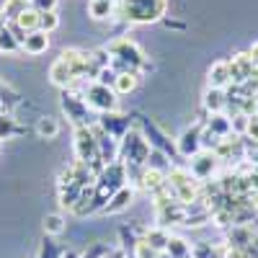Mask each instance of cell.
Returning <instances> with one entry per match:
<instances>
[{
    "instance_id": "cell-46",
    "label": "cell",
    "mask_w": 258,
    "mask_h": 258,
    "mask_svg": "<svg viewBox=\"0 0 258 258\" xmlns=\"http://www.w3.org/2000/svg\"><path fill=\"white\" fill-rule=\"evenodd\" d=\"M114 3H116V0H114Z\"/></svg>"
},
{
    "instance_id": "cell-34",
    "label": "cell",
    "mask_w": 258,
    "mask_h": 258,
    "mask_svg": "<svg viewBox=\"0 0 258 258\" xmlns=\"http://www.w3.org/2000/svg\"><path fill=\"white\" fill-rule=\"evenodd\" d=\"M62 255V248L49 238V235H47V238L44 240H41V245H39V253H36V258H59Z\"/></svg>"
},
{
    "instance_id": "cell-32",
    "label": "cell",
    "mask_w": 258,
    "mask_h": 258,
    "mask_svg": "<svg viewBox=\"0 0 258 258\" xmlns=\"http://www.w3.org/2000/svg\"><path fill=\"white\" fill-rule=\"evenodd\" d=\"M41 225H44V235H49V238L64 232V217H62V214H47Z\"/></svg>"
},
{
    "instance_id": "cell-18",
    "label": "cell",
    "mask_w": 258,
    "mask_h": 258,
    "mask_svg": "<svg viewBox=\"0 0 258 258\" xmlns=\"http://www.w3.org/2000/svg\"><path fill=\"white\" fill-rule=\"evenodd\" d=\"M165 176H168V173H163V170L145 168V170H142V178H140V183H137V186H140L142 191H147L150 197H153L155 191H160V188L165 186Z\"/></svg>"
},
{
    "instance_id": "cell-4",
    "label": "cell",
    "mask_w": 258,
    "mask_h": 258,
    "mask_svg": "<svg viewBox=\"0 0 258 258\" xmlns=\"http://www.w3.org/2000/svg\"><path fill=\"white\" fill-rule=\"evenodd\" d=\"M150 142L142 137V132L137 126H132L129 132L119 140V160L124 165H140L147 168V158H150Z\"/></svg>"
},
{
    "instance_id": "cell-9",
    "label": "cell",
    "mask_w": 258,
    "mask_h": 258,
    "mask_svg": "<svg viewBox=\"0 0 258 258\" xmlns=\"http://www.w3.org/2000/svg\"><path fill=\"white\" fill-rule=\"evenodd\" d=\"M202 126H204V121H197L194 126L183 129L181 137L176 140V150H178L181 158H188L191 160L197 153H202Z\"/></svg>"
},
{
    "instance_id": "cell-33",
    "label": "cell",
    "mask_w": 258,
    "mask_h": 258,
    "mask_svg": "<svg viewBox=\"0 0 258 258\" xmlns=\"http://www.w3.org/2000/svg\"><path fill=\"white\" fill-rule=\"evenodd\" d=\"M18 132H21V129H18L16 119L11 114H0V140H8V137H13Z\"/></svg>"
},
{
    "instance_id": "cell-43",
    "label": "cell",
    "mask_w": 258,
    "mask_h": 258,
    "mask_svg": "<svg viewBox=\"0 0 258 258\" xmlns=\"http://www.w3.org/2000/svg\"><path fill=\"white\" fill-rule=\"evenodd\" d=\"M6 24H8V21H6V16H3V11H0V29H3Z\"/></svg>"
},
{
    "instance_id": "cell-21",
    "label": "cell",
    "mask_w": 258,
    "mask_h": 258,
    "mask_svg": "<svg viewBox=\"0 0 258 258\" xmlns=\"http://www.w3.org/2000/svg\"><path fill=\"white\" fill-rule=\"evenodd\" d=\"M116 13L114 0H88V16L93 21H111Z\"/></svg>"
},
{
    "instance_id": "cell-16",
    "label": "cell",
    "mask_w": 258,
    "mask_h": 258,
    "mask_svg": "<svg viewBox=\"0 0 258 258\" xmlns=\"http://www.w3.org/2000/svg\"><path fill=\"white\" fill-rule=\"evenodd\" d=\"M225 245L227 248H248L253 243V227L250 225H232L227 232H225Z\"/></svg>"
},
{
    "instance_id": "cell-41",
    "label": "cell",
    "mask_w": 258,
    "mask_h": 258,
    "mask_svg": "<svg viewBox=\"0 0 258 258\" xmlns=\"http://www.w3.org/2000/svg\"><path fill=\"white\" fill-rule=\"evenodd\" d=\"M243 199H245V204H248V209H253V212H258V188H250L248 194H243Z\"/></svg>"
},
{
    "instance_id": "cell-24",
    "label": "cell",
    "mask_w": 258,
    "mask_h": 258,
    "mask_svg": "<svg viewBox=\"0 0 258 258\" xmlns=\"http://www.w3.org/2000/svg\"><path fill=\"white\" fill-rule=\"evenodd\" d=\"M204 126L209 129V132H214L220 140L230 137L232 135V126H230V116L222 111V114H209V119L204 121Z\"/></svg>"
},
{
    "instance_id": "cell-40",
    "label": "cell",
    "mask_w": 258,
    "mask_h": 258,
    "mask_svg": "<svg viewBox=\"0 0 258 258\" xmlns=\"http://www.w3.org/2000/svg\"><path fill=\"white\" fill-rule=\"evenodd\" d=\"M245 137H248L250 142H255V145H258V114H255V116H250V121H248V132H245Z\"/></svg>"
},
{
    "instance_id": "cell-37",
    "label": "cell",
    "mask_w": 258,
    "mask_h": 258,
    "mask_svg": "<svg viewBox=\"0 0 258 258\" xmlns=\"http://www.w3.org/2000/svg\"><path fill=\"white\" fill-rule=\"evenodd\" d=\"M59 0H31V8L39 11V13H49V11H57Z\"/></svg>"
},
{
    "instance_id": "cell-31",
    "label": "cell",
    "mask_w": 258,
    "mask_h": 258,
    "mask_svg": "<svg viewBox=\"0 0 258 258\" xmlns=\"http://www.w3.org/2000/svg\"><path fill=\"white\" fill-rule=\"evenodd\" d=\"M26 8H29L26 0H6V3L0 6V11H3V16H6V21H16Z\"/></svg>"
},
{
    "instance_id": "cell-36",
    "label": "cell",
    "mask_w": 258,
    "mask_h": 258,
    "mask_svg": "<svg viewBox=\"0 0 258 258\" xmlns=\"http://www.w3.org/2000/svg\"><path fill=\"white\" fill-rule=\"evenodd\" d=\"M132 255H135V258H158L160 253H158V250H153V248H150L145 240H137V245H135Z\"/></svg>"
},
{
    "instance_id": "cell-3",
    "label": "cell",
    "mask_w": 258,
    "mask_h": 258,
    "mask_svg": "<svg viewBox=\"0 0 258 258\" xmlns=\"http://www.w3.org/2000/svg\"><path fill=\"white\" fill-rule=\"evenodd\" d=\"M68 91L83 96V101L88 103V109L101 116V114H111V111H119V96L114 93V88L109 85H101V83H91V80H75Z\"/></svg>"
},
{
    "instance_id": "cell-23",
    "label": "cell",
    "mask_w": 258,
    "mask_h": 258,
    "mask_svg": "<svg viewBox=\"0 0 258 258\" xmlns=\"http://www.w3.org/2000/svg\"><path fill=\"white\" fill-rule=\"evenodd\" d=\"M140 78H142V75H137V73H116L114 93H116V96H129V93H135L137 85H140Z\"/></svg>"
},
{
    "instance_id": "cell-14",
    "label": "cell",
    "mask_w": 258,
    "mask_h": 258,
    "mask_svg": "<svg viewBox=\"0 0 258 258\" xmlns=\"http://www.w3.org/2000/svg\"><path fill=\"white\" fill-rule=\"evenodd\" d=\"M230 85H232V80H230L227 59H217V62H212V68L207 70V88H220V91H227Z\"/></svg>"
},
{
    "instance_id": "cell-38",
    "label": "cell",
    "mask_w": 258,
    "mask_h": 258,
    "mask_svg": "<svg viewBox=\"0 0 258 258\" xmlns=\"http://www.w3.org/2000/svg\"><path fill=\"white\" fill-rule=\"evenodd\" d=\"M114 80H116V73H114L111 68H103V70L98 73V78H96V83L109 85V88H114Z\"/></svg>"
},
{
    "instance_id": "cell-19",
    "label": "cell",
    "mask_w": 258,
    "mask_h": 258,
    "mask_svg": "<svg viewBox=\"0 0 258 258\" xmlns=\"http://www.w3.org/2000/svg\"><path fill=\"white\" fill-rule=\"evenodd\" d=\"M24 49L26 54H31V57H36V54H44L47 49H49V34L47 31H31L29 36H26V41H24Z\"/></svg>"
},
{
    "instance_id": "cell-29",
    "label": "cell",
    "mask_w": 258,
    "mask_h": 258,
    "mask_svg": "<svg viewBox=\"0 0 258 258\" xmlns=\"http://www.w3.org/2000/svg\"><path fill=\"white\" fill-rule=\"evenodd\" d=\"M21 52V44L13 39V34L8 31V24L0 29V54H16Z\"/></svg>"
},
{
    "instance_id": "cell-39",
    "label": "cell",
    "mask_w": 258,
    "mask_h": 258,
    "mask_svg": "<svg viewBox=\"0 0 258 258\" xmlns=\"http://www.w3.org/2000/svg\"><path fill=\"white\" fill-rule=\"evenodd\" d=\"M8 31L13 34V39L18 41V44H21V47H24V41H26V36H29V34H26L24 29H21V26L16 24V21H8Z\"/></svg>"
},
{
    "instance_id": "cell-20",
    "label": "cell",
    "mask_w": 258,
    "mask_h": 258,
    "mask_svg": "<svg viewBox=\"0 0 258 258\" xmlns=\"http://www.w3.org/2000/svg\"><path fill=\"white\" fill-rule=\"evenodd\" d=\"M202 103H204V109H207L209 114H222L225 106H227V93L220 91V88H207Z\"/></svg>"
},
{
    "instance_id": "cell-45",
    "label": "cell",
    "mask_w": 258,
    "mask_h": 258,
    "mask_svg": "<svg viewBox=\"0 0 258 258\" xmlns=\"http://www.w3.org/2000/svg\"><path fill=\"white\" fill-rule=\"evenodd\" d=\"M26 3H29V6H31V0H26Z\"/></svg>"
},
{
    "instance_id": "cell-10",
    "label": "cell",
    "mask_w": 258,
    "mask_h": 258,
    "mask_svg": "<svg viewBox=\"0 0 258 258\" xmlns=\"http://www.w3.org/2000/svg\"><path fill=\"white\" fill-rule=\"evenodd\" d=\"M85 186L75 183L73 176H70V170H62V176H59V183H57V194H59V207L62 209H68L73 212L75 204L80 202V194H83Z\"/></svg>"
},
{
    "instance_id": "cell-1",
    "label": "cell",
    "mask_w": 258,
    "mask_h": 258,
    "mask_svg": "<svg viewBox=\"0 0 258 258\" xmlns=\"http://www.w3.org/2000/svg\"><path fill=\"white\" fill-rule=\"evenodd\" d=\"M168 0H116L114 18L124 21L129 26H145L165 21Z\"/></svg>"
},
{
    "instance_id": "cell-6",
    "label": "cell",
    "mask_w": 258,
    "mask_h": 258,
    "mask_svg": "<svg viewBox=\"0 0 258 258\" xmlns=\"http://www.w3.org/2000/svg\"><path fill=\"white\" fill-rule=\"evenodd\" d=\"M135 119H137V129L142 132V137L150 142V147H153V150H160V153H165L168 158H176L178 155L176 142L168 140V135L163 132L155 121H150L147 116H135Z\"/></svg>"
},
{
    "instance_id": "cell-25",
    "label": "cell",
    "mask_w": 258,
    "mask_h": 258,
    "mask_svg": "<svg viewBox=\"0 0 258 258\" xmlns=\"http://www.w3.org/2000/svg\"><path fill=\"white\" fill-rule=\"evenodd\" d=\"M165 253L170 258H191V243H186L183 238H178V235H170Z\"/></svg>"
},
{
    "instance_id": "cell-17",
    "label": "cell",
    "mask_w": 258,
    "mask_h": 258,
    "mask_svg": "<svg viewBox=\"0 0 258 258\" xmlns=\"http://www.w3.org/2000/svg\"><path fill=\"white\" fill-rule=\"evenodd\" d=\"M49 80L57 85L59 91H68L70 85L75 83V75H73V70H70L62 59H54V62L49 64Z\"/></svg>"
},
{
    "instance_id": "cell-5",
    "label": "cell",
    "mask_w": 258,
    "mask_h": 258,
    "mask_svg": "<svg viewBox=\"0 0 258 258\" xmlns=\"http://www.w3.org/2000/svg\"><path fill=\"white\" fill-rule=\"evenodd\" d=\"M59 106H62V111L68 114V119L78 126H93L98 121V116H93V111L88 109V103L83 101V96L73 93V91H62L59 93Z\"/></svg>"
},
{
    "instance_id": "cell-22",
    "label": "cell",
    "mask_w": 258,
    "mask_h": 258,
    "mask_svg": "<svg viewBox=\"0 0 258 258\" xmlns=\"http://www.w3.org/2000/svg\"><path fill=\"white\" fill-rule=\"evenodd\" d=\"M168 238H170V232L165 230V227H147V232H145V243L153 248V250H158V253H165V248H168Z\"/></svg>"
},
{
    "instance_id": "cell-44",
    "label": "cell",
    "mask_w": 258,
    "mask_h": 258,
    "mask_svg": "<svg viewBox=\"0 0 258 258\" xmlns=\"http://www.w3.org/2000/svg\"><path fill=\"white\" fill-rule=\"evenodd\" d=\"M253 248H255V250H258V232H255V235H253Z\"/></svg>"
},
{
    "instance_id": "cell-30",
    "label": "cell",
    "mask_w": 258,
    "mask_h": 258,
    "mask_svg": "<svg viewBox=\"0 0 258 258\" xmlns=\"http://www.w3.org/2000/svg\"><path fill=\"white\" fill-rule=\"evenodd\" d=\"M147 168H155V170H163V173H168V170L173 168V163H170V158H168L165 153H160V150H150Z\"/></svg>"
},
{
    "instance_id": "cell-2",
    "label": "cell",
    "mask_w": 258,
    "mask_h": 258,
    "mask_svg": "<svg viewBox=\"0 0 258 258\" xmlns=\"http://www.w3.org/2000/svg\"><path fill=\"white\" fill-rule=\"evenodd\" d=\"M106 49H109L111 54V70L114 73H147L153 64H150V59L145 57V52L135 44L129 36H116L111 39L109 44H106Z\"/></svg>"
},
{
    "instance_id": "cell-7",
    "label": "cell",
    "mask_w": 258,
    "mask_h": 258,
    "mask_svg": "<svg viewBox=\"0 0 258 258\" xmlns=\"http://www.w3.org/2000/svg\"><path fill=\"white\" fill-rule=\"evenodd\" d=\"M73 147H75V155L80 163L91 165L93 160H98V142L93 137V129L91 126H78L73 132Z\"/></svg>"
},
{
    "instance_id": "cell-15",
    "label": "cell",
    "mask_w": 258,
    "mask_h": 258,
    "mask_svg": "<svg viewBox=\"0 0 258 258\" xmlns=\"http://www.w3.org/2000/svg\"><path fill=\"white\" fill-rule=\"evenodd\" d=\"M135 202V188L132 186H121L114 197L106 202V207L101 209V214H119V212H124V209H129V204Z\"/></svg>"
},
{
    "instance_id": "cell-28",
    "label": "cell",
    "mask_w": 258,
    "mask_h": 258,
    "mask_svg": "<svg viewBox=\"0 0 258 258\" xmlns=\"http://www.w3.org/2000/svg\"><path fill=\"white\" fill-rule=\"evenodd\" d=\"M85 54H88V62L93 64V68H98V70H103V68H111V54H109V49H106V47L88 49Z\"/></svg>"
},
{
    "instance_id": "cell-13",
    "label": "cell",
    "mask_w": 258,
    "mask_h": 258,
    "mask_svg": "<svg viewBox=\"0 0 258 258\" xmlns=\"http://www.w3.org/2000/svg\"><path fill=\"white\" fill-rule=\"evenodd\" d=\"M227 68H230V80L232 85H243L250 75H253V59L248 57V52H238L227 59Z\"/></svg>"
},
{
    "instance_id": "cell-12",
    "label": "cell",
    "mask_w": 258,
    "mask_h": 258,
    "mask_svg": "<svg viewBox=\"0 0 258 258\" xmlns=\"http://www.w3.org/2000/svg\"><path fill=\"white\" fill-rule=\"evenodd\" d=\"M91 129H93V137H96V142H98V155H101V160H103L106 165L116 163V160H119V140L111 137L109 132H103L98 124H93Z\"/></svg>"
},
{
    "instance_id": "cell-11",
    "label": "cell",
    "mask_w": 258,
    "mask_h": 258,
    "mask_svg": "<svg viewBox=\"0 0 258 258\" xmlns=\"http://www.w3.org/2000/svg\"><path fill=\"white\" fill-rule=\"evenodd\" d=\"M103 132H109L111 137H116V140H121L129 129H132L135 124H132V119H129V114H121V111H111V114H101L98 116V121H96Z\"/></svg>"
},
{
    "instance_id": "cell-27",
    "label": "cell",
    "mask_w": 258,
    "mask_h": 258,
    "mask_svg": "<svg viewBox=\"0 0 258 258\" xmlns=\"http://www.w3.org/2000/svg\"><path fill=\"white\" fill-rule=\"evenodd\" d=\"M39 18H41V13H39V11H34V8L29 6L24 13H21V16L16 18V24H18L21 29H24L26 34H31V31H39Z\"/></svg>"
},
{
    "instance_id": "cell-26",
    "label": "cell",
    "mask_w": 258,
    "mask_h": 258,
    "mask_svg": "<svg viewBox=\"0 0 258 258\" xmlns=\"http://www.w3.org/2000/svg\"><path fill=\"white\" fill-rule=\"evenodd\" d=\"M36 135H39L41 140H54V137L59 135V121H57L54 116H41V119L36 121Z\"/></svg>"
},
{
    "instance_id": "cell-42",
    "label": "cell",
    "mask_w": 258,
    "mask_h": 258,
    "mask_svg": "<svg viewBox=\"0 0 258 258\" xmlns=\"http://www.w3.org/2000/svg\"><path fill=\"white\" fill-rule=\"evenodd\" d=\"M248 57L253 59V68H258V41H253L250 49H248Z\"/></svg>"
},
{
    "instance_id": "cell-35",
    "label": "cell",
    "mask_w": 258,
    "mask_h": 258,
    "mask_svg": "<svg viewBox=\"0 0 258 258\" xmlns=\"http://www.w3.org/2000/svg\"><path fill=\"white\" fill-rule=\"evenodd\" d=\"M59 26V16H57V11H49V13H41V18H39V29L41 31H47V34H52L54 29Z\"/></svg>"
},
{
    "instance_id": "cell-8",
    "label": "cell",
    "mask_w": 258,
    "mask_h": 258,
    "mask_svg": "<svg viewBox=\"0 0 258 258\" xmlns=\"http://www.w3.org/2000/svg\"><path fill=\"white\" fill-rule=\"evenodd\" d=\"M188 168V173L197 178V181H209L214 173H217V168H220V158L209 153V150H202V153H197L191 158V163L186 165Z\"/></svg>"
}]
</instances>
